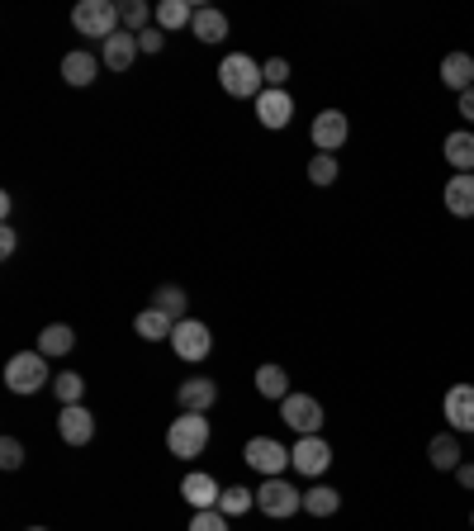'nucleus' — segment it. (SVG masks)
<instances>
[{
	"label": "nucleus",
	"mask_w": 474,
	"mask_h": 531,
	"mask_svg": "<svg viewBox=\"0 0 474 531\" xmlns=\"http://www.w3.org/2000/svg\"><path fill=\"white\" fill-rule=\"evenodd\" d=\"M242 460H247L252 470H261L266 479H280L294 465L290 446H285V441H275V437H252V441H247V451H242Z\"/></svg>",
	"instance_id": "39448f33"
},
{
	"label": "nucleus",
	"mask_w": 474,
	"mask_h": 531,
	"mask_svg": "<svg viewBox=\"0 0 474 531\" xmlns=\"http://www.w3.org/2000/svg\"><path fill=\"white\" fill-rule=\"evenodd\" d=\"M337 508H342V494H337V489H328V484L304 489V513H309V517H332Z\"/></svg>",
	"instance_id": "a878e982"
},
{
	"label": "nucleus",
	"mask_w": 474,
	"mask_h": 531,
	"mask_svg": "<svg viewBox=\"0 0 474 531\" xmlns=\"http://www.w3.org/2000/svg\"><path fill=\"white\" fill-rule=\"evenodd\" d=\"M181 498L195 508V513H204V508H219V498H223V489H219V479L214 475H204V470H190L185 475V484H181Z\"/></svg>",
	"instance_id": "4468645a"
},
{
	"label": "nucleus",
	"mask_w": 474,
	"mask_h": 531,
	"mask_svg": "<svg viewBox=\"0 0 474 531\" xmlns=\"http://www.w3.org/2000/svg\"><path fill=\"white\" fill-rule=\"evenodd\" d=\"M256 394L261 399H290V375H285V366H275V361H266V366H256Z\"/></svg>",
	"instance_id": "5701e85b"
},
{
	"label": "nucleus",
	"mask_w": 474,
	"mask_h": 531,
	"mask_svg": "<svg viewBox=\"0 0 474 531\" xmlns=\"http://www.w3.org/2000/svg\"><path fill=\"white\" fill-rule=\"evenodd\" d=\"M261 76H266V91H285L290 62H285V57H271V62H261Z\"/></svg>",
	"instance_id": "473e14b6"
},
{
	"label": "nucleus",
	"mask_w": 474,
	"mask_h": 531,
	"mask_svg": "<svg viewBox=\"0 0 474 531\" xmlns=\"http://www.w3.org/2000/svg\"><path fill=\"white\" fill-rule=\"evenodd\" d=\"M185 304H190V299H185L181 285H162V290L152 294V309H162L166 318H176V323H185Z\"/></svg>",
	"instance_id": "c85d7f7f"
},
{
	"label": "nucleus",
	"mask_w": 474,
	"mask_h": 531,
	"mask_svg": "<svg viewBox=\"0 0 474 531\" xmlns=\"http://www.w3.org/2000/svg\"><path fill=\"white\" fill-rule=\"evenodd\" d=\"M72 347H76V332L67 323H48V328L38 332V351L43 356H67Z\"/></svg>",
	"instance_id": "393cba45"
},
{
	"label": "nucleus",
	"mask_w": 474,
	"mask_h": 531,
	"mask_svg": "<svg viewBox=\"0 0 474 531\" xmlns=\"http://www.w3.org/2000/svg\"><path fill=\"white\" fill-rule=\"evenodd\" d=\"M337 176H342V162H337L332 152H313L309 157V181L328 190V185H337Z\"/></svg>",
	"instance_id": "c756f323"
},
{
	"label": "nucleus",
	"mask_w": 474,
	"mask_h": 531,
	"mask_svg": "<svg viewBox=\"0 0 474 531\" xmlns=\"http://www.w3.org/2000/svg\"><path fill=\"white\" fill-rule=\"evenodd\" d=\"M57 437L67 441V446H86L95 437V418L86 403H72V408H62V418H57Z\"/></svg>",
	"instance_id": "ddd939ff"
},
{
	"label": "nucleus",
	"mask_w": 474,
	"mask_h": 531,
	"mask_svg": "<svg viewBox=\"0 0 474 531\" xmlns=\"http://www.w3.org/2000/svg\"><path fill=\"white\" fill-rule=\"evenodd\" d=\"M190 29H195V38H200V43H223V38H228V15H223V10H214V5H200Z\"/></svg>",
	"instance_id": "b1692460"
},
{
	"label": "nucleus",
	"mask_w": 474,
	"mask_h": 531,
	"mask_svg": "<svg viewBox=\"0 0 474 531\" xmlns=\"http://www.w3.org/2000/svg\"><path fill=\"white\" fill-rule=\"evenodd\" d=\"M138 48H143V53H162L166 34H162V29H147V34H138Z\"/></svg>",
	"instance_id": "c9c22d12"
},
{
	"label": "nucleus",
	"mask_w": 474,
	"mask_h": 531,
	"mask_svg": "<svg viewBox=\"0 0 474 531\" xmlns=\"http://www.w3.org/2000/svg\"><path fill=\"white\" fill-rule=\"evenodd\" d=\"M133 332H138L143 342H171V332H176V318H166L162 309H152V304H147V309L133 318Z\"/></svg>",
	"instance_id": "412c9836"
},
{
	"label": "nucleus",
	"mask_w": 474,
	"mask_h": 531,
	"mask_svg": "<svg viewBox=\"0 0 474 531\" xmlns=\"http://www.w3.org/2000/svg\"><path fill=\"white\" fill-rule=\"evenodd\" d=\"M176 403H181V413H209V408L219 403V385H214L209 375L181 380V389H176Z\"/></svg>",
	"instance_id": "f8f14e48"
},
{
	"label": "nucleus",
	"mask_w": 474,
	"mask_h": 531,
	"mask_svg": "<svg viewBox=\"0 0 474 531\" xmlns=\"http://www.w3.org/2000/svg\"><path fill=\"white\" fill-rule=\"evenodd\" d=\"M95 76H100V57H95V53L76 48V53L62 57V81H67V86H76V91H81V86H91Z\"/></svg>",
	"instance_id": "6ab92c4d"
},
{
	"label": "nucleus",
	"mask_w": 474,
	"mask_h": 531,
	"mask_svg": "<svg viewBox=\"0 0 474 531\" xmlns=\"http://www.w3.org/2000/svg\"><path fill=\"white\" fill-rule=\"evenodd\" d=\"M280 422L294 427V437H318V427H323V403L313 399V394H290V399H280Z\"/></svg>",
	"instance_id": "0eeeda50"
},
{
	"label": "nucleus",
	"mask_w": 474,
	"mask_h": 531,
	"mask_svg": "<svg viewBox=\"0 0 474 531\" xmlns=\"http://www.w3.org/2000/svg\"><path fill=\"white\" fill-rule=\"evenodd\" d=\"M441 413H446V422H451V432H474V385L470 380H460V385L446 389Z\"/></svg>",
	"instance_id": "9b49d317"
},
{
	"label": "nucleus",
	"mask_w": 474,
	"mask_h": 531,
	"mask_svg": "<svg viewBox=\"0 0 474 531\" xmlns=\"http://www.w3.org/2000/svg\"><path fill=\"white\" fill-rule=\"evenodd\" d=\"M441 200H446V214H456V219H474V171L451 176Z\"/></svg>",
	"instance_id": "a211bd4d"
},
{
	"label": "nucleus",
	"mask_w": 474,
	"mask_h": 531,
	"mask_svg": "<svg viewBox=\"0 0 474 531\" xmlns=\"http://www.w3.org/2000/svg\"><path fill=\"white\" fill-rule=\"evenodd\" d=\"M256 508H261L266 517H275V522H280V517L304 513V494H299V489H294L285 475H280V479H266V484L256 489Z\"/></svg>",
	"instance_id": "423d86ee"
},
{
	"label": "nucleus",
	"mask_w": 474,
	"mask_h": 531,
	"mask_svg": "<svg viewBox=\"0 0 474 531\" xmlns=\"http://www.w3.org/2000/svg\"><path fill=\"white\" fill-rule=\"evenodd\" d=\"M252 508H256V494H252V489H242V484L223 489V498H219V513L223 517H242V513H252Z\"/></svg>",
	"instance_id": "2f4dec72"
},
{
	"label": "nucleus",
	"mask_w": 474,
	"mask_h": 531,
	"mask_svg": "<svg viewBox=\"0 0 474 531\" xmlns=\"http://www.w3.org/2000/svg\"><path fill=\"white\" fill-rule=\"evenodd\" d=\"M72 29L105 43L110 34L124 29V19H119V5H114V0H81V5L72 10Z\"/></svg>",
	"instance_id": "7ed1b4c3"
},
{
	"label": "nucleus",
	"mask_w": 474,
	"mask_h": 531,
	"mask_svg": "<svg viewBox=\"0 0 474 531\" xmlns=\"http://www.w3.org/2000/svg\"><path fill=\"white\" fill-rule=\"evenodd\" d=\"M29 531H43V527H29Z\"/></svg>",
	"instance_id": "a19ab883"
},
{
	"label": "nucleus",
	"mask_w": 474,
	"mask_h": 531,
	"mask_svg": "<svg viewBox=\"0 0 474 531\" xmlns=\"http://www.w3.org/2000/svg\"><path fill=\"white\" fill-rule=\"evenodd\" d=\"M138 53H143V48H138V34H128V29H119V34H110L105 43H100V57H105L110 72H128Z\"/></svg>",
	"instance_id": "dca6fc26"
},
{
	"label": "nucleus",
	"mask_w": 474,
	"mask_h": 531,
	"mask_svg": "<svg viewBox=\"0 0 474 531\" xmlns=\"http://www.w3.org/2000/svg\"><path fill=\"white\" fill-rule=\"evenodd\" d=\"M427 460H432V470H451V475H456L460 465H465V460H460V437L456 432H437V437L427 441Z\"/></svg>",
	"instance_id": "aec40b11"
},
{
	"label": "nucleus",
	"mask_w": 474,
	"mask_h": 531,
	"mask_svg": "<svg viewBox=\"0 0 474 531\" xmlns=\"http://www.w3.org/2000/svg\"><path fill=\"white\" fill-rule=\"evenodd\" d=\"M0 465H5V470H19V465H24V446H19L15 437L0 441Z\"/></svg>",
	"instance_id": "f704fd0d"
},
{
	"label": "nucleus",
	"mask_w": 474,
	"mask_h": 531,
	"mask_svg": "<svg viewBox=\"0 0 474 531\" xmlns=\"http://www.w3.org/2000/svg\"><path fill=\"white\" fill-rule=\"evenodd\" d=\"M441 86L465 95L474 86V57L470 53H446L441 57Z\"/></svg>",
	"instance_id": "f3484780"
},
{
	"label": "nucleus",
	"mask_w": 474,
	"mask_h": 531,
	"mask_svg": "<svg viewBox=\"0 0 474 531\" xmlns=\"http://www.w3.org/2000/svg\"><path fill=\"white\" fill-rule=\"evenodd\" d=\"M53 394L62 408H72V403H81V394H86V380H81L76 370H62V375H53Z\"/></svg>",
	"instance_id": "7c9ffc66"
},
{
	"label": "nucleus",
	"mask_w": 474,
	"mask_h": 531,
	"mask_svg": "<svg viewBox=\"0 0 474 531\" xmlns=\"http://www.w3.org/2000/svg\"><path fill=\"white\" fill-rule=\"evenodd\" d=\"M209 446V418L204 413H181V418L166 427V451L181 460H195Z\"/></svg>",
	"instance_id": "20e7f679"
},
{
	"label": "nucleus",
	"mask_w": 474,
	"mask_h": 531,
	"mask_svg": "<svg viewBox=\"0 0 474 531\" xmlns=\"http://www.w3.org/2000/svg\"><path fill=\"white\" fill-rule=\"evenodd\" d=\"M209 347H214V332H209V323H200V318H185V323H176V332H171V351H176L181 361H204Z\"/></svg>",
	"instance_id": "6e6552de"
},
{
	"label": "nucleus",
	"mask_w": 474,
	"mask_h": 531,
	"mask_svg": "<svg viewBox=\"0 0 474 531\" xmlns=\"http://www.w3.org/2000/svg\"><path fill=\"white\" fill-rule=\"evenodd\" d=\"M256 119L266 129H285L294 119V95L290 91H261L256 95Z\"/></svg>",
	"instance_id": "2eb2a0df"
},
{
	"label": "nucleus",
	"mask_w": 474,
	"mask_h": 531,
	"mask_svg": "<svg viewBox=\"0 0 474 531\" xmlns=\"http://www.w3.org/2000/svg\"><path fill=\"white\" fill-rule=\"evenodd\" d=\"M219 86L233 95V100H256V95L266 91V76H261V67H256V57L228 53L219 62Z\"/></svg>",
	"instance_id": "f257e3e1"
},
{
	"label": "nucleus",
	"mask_w": 474,
	"mask_h": 531,
	"mask_svg": "<svg viewBox=\"0 0 474 531\" xmlns=\"http://www.w3.org/2000/svg\"><path fill=\"white\" fill-rule=\"evenodd\" d=\"M470 527H474V513H470Z\"/></svg>",
	"instance_id": "ea45409f"
},
{
	"label": "nucleus",
	"mask_w": 474,
	"mask_h": 531,
	"mask_svg": "<svg viewBox=\"0 0 474 531\" xmlns=\"http://www.w3.org/2000/svg\"><path fill=\"white\" fill-rule=\"evenodd\" d=\"M185 24H195V5H185V0H162V5H157V29H162V34L185 29Z\"/></svg>",
	"instance_id": "bb28decb"
},
{
	"label": "nucleus",
	"mask_w": 474,
	"mask_h": 531,
	"mask_svg": "<svg viewBox=\"0 0 474 531\" xmlns=\"http://www.w3.org/2000/svg\"><path fill=\"white\" fill-rule=\"evenodd\" d=\"M290 456H294V475L318 479L332 465V441H323V437H299L290 446Z\"/></svg>",
	"instance_id": "1a4fd4ad"
},
{
	"label": "nucleus",
	"mask_w": 474,
	"mask_h": 531,
	"mask_svg": "<svg viewBox=\"0 0 474 531\" xmlns=\"http://www.w3.org/2000/svg\"><path fill=\"white\" fill-rule=\"evenodd\" d=\"M309 138H313V147H318V152H332V157H337V147L351 138V119L342 110H323L318 119H313Z\"/></svg>",
	"instance_id": "9d476101"
},
{
	"label": "nucleus",
	"mask_w": 474,
	"mask_h": 531,
	"mask_svg": "<svg viewBox=\"0 0 474 531\" xmlns=\"http://www.w3.org/2000/svg\"><path fill=\"white\" fill-rule=\"evenodd\" d=\"M190 531H228V517L219 508H204V513L190 517Z\"/></svg>",
	"instance_id": "72a5a7b5"
},
{
	"label": "nucleus",
	"mask_w": 474,
	"mask_h": 531,
	"mask_svg": "<svg viewBox=\"0 0 474 531\" xmlns=\"http://www.w3.org/2000/svg\"><path fill=\"white\" fill-rule=\"evenodd\" d=\"M441 152H446V162L456 166V176L474 171V133H470V129L446 133V143H441Z\"/></svg>",
	"instance_id": "4be33fe9"
},
{
	"label": "nucleus",
	"mask_w": 474,
	"mask_h": 531,
	"mask_svg": "<svg viewBox=\"0 0 474 531\" xmlns=\"http://www.w3.org/2000/svg\"><path fill=\"white\" fill-rule=\"evenodd\" d=\"M15 247H19V233H15V228H0V257L10 261V257H15Z\"/></svg>",
	"instance_id": "e433bc0d"
},
{
	"label": "nucleus",
	"mask_w": 474,
	"mask_h": 531,
	"mask_svg": "<svg viewBox=\"0 0 474 531\" xmlns=\"http://www.w3.org/2000/svg\"><path fill=\"white\" fill-rule=\"evenodd\" d=\"M119 19H124L128 34H147L152 29V19H157V5H143V0H128L119 5Z\"/></svg>",
	"instance_id": "cd10ccee"
},
{
	"label": "nucleus",
	"mask_w": 474,
	"mask_h": 531,
	"mask_svg": "<svg viewBox=\"0 0 474 531\" xmlns=\"http://www.w3.org/2000/svg\"><path fill=\"white\" fill-rule=\"evenodd\" d=\"M456 110H460V119H465V124H474V86L465 95H456Z\"/></svg>",
	"instance_id": "4c0bfd02"
},
{
	"label": "nucleus",
	"mask_w": 474,
	"mask_h": 531,
	"mask_svg": "<svg viewBox=\"0 0 474 531\" xmlns=\"http://www.w3.org/2000/svg\"><path fill=\"white\" fill-rule=\"evenodd\" d=\"M5 385L10 394H38L43 385H53V375H48V356L43 351H19L5 361Z\"/></svg>",
	"instance_id": "f03ea898"
},
{
	"label": "nucleus",
	"mask_w": 474,
	"mask_h": 531,
	"mask_svg": "<svg viewBox=\"0 0 474 531\" xmlns=\"http://www.w3.org/2000/svg\"><path fill=\"white\" fill-rule=\"evenodd\" d=\"M456 484L460 489H474V460H465V465L456 470Z\"/></svg>",
	"instance_id": "58836bf2"
}]
</instances>
